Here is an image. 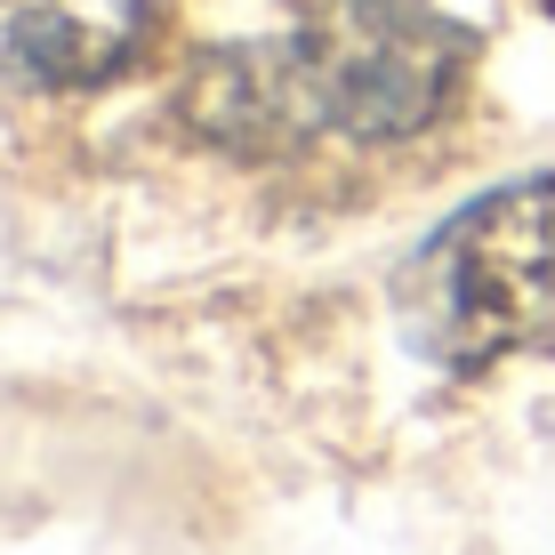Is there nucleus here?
<instances>
[{
	"mask_svg": "<svg viewBox=\"0 0 555 555\" xmlns=\"http://www.w3.org/2000/svg\"><path fill=\"white\" fill-rule=\"evenodd\" d=\"M467 49L475 41L427 0H306L282 41L194 56L185 121L234 153H282L306 138L395 145L451 105Z\"/></svg>",
	"mask_w": 555,
	"mask_h": 555,
	"instance_id": "f257e3e1",
	"label": "nucleus"
},
{
	"mask_svg": "<svg viewBox=\"0 0 555 555\" xmlns=\"http://www.w3.org/2000/svg\"><path fill=\"white\" fill-rule=\"evenodd\" d=\"M411 347L443 371H483L555 331V178H515L451 209L403 266Z\"/></svg>",
	"mask_w": 555,
	"mask_h": 555,
	"instance_id": "f03ea898",
	"label": "nucleus"
},
{
	"mask_svg": "<svg viewBox=\"0 0 555 555\" xmlns=\"http://www.w3.org/2000/svg\"><path fill=\"white\" fill-rule=\"evenodd\" d=\"M153 0H0V73L33 89H89L138 49Z\"/></svg>",
	"mask_w": 555,
	"mask_h": 555,
	"instance_id": "7ed1b4c3",
	"label": "nucleus"
}]
</instances>
